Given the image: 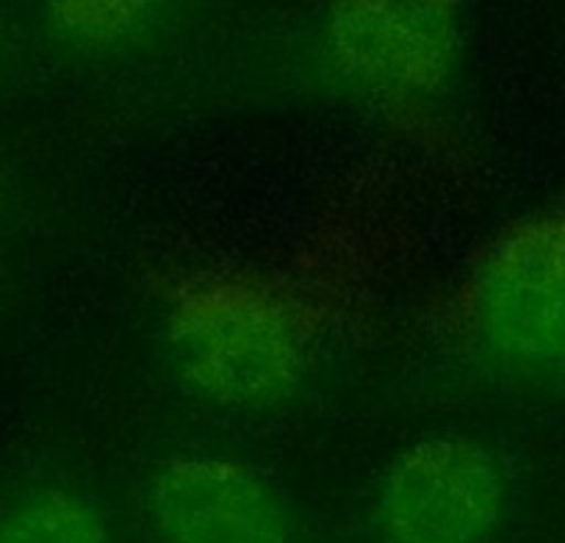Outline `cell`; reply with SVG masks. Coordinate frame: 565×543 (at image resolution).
Segmentation results:
<instances>
[{"label": "cell", "instance_id": "1", "mask_svg": "<svg viewBox=\"0 0 565 543\" xmlns=\"http://www.w3.org/2000/svg\"><path fill=\"white\" fill-rule=\"evenodd\" d=\"M164 341L183 385L227 411L289 400L313 347L302 308L247 278H205L172 297Z\"/></svg>", "mask_w": 565, "mask_h": 543}, {"label": "cell", "instance_id": "2", "mask_svg": "<svg viewBox=\"0 0 565 543\" xmlns=\"http://www.w3.org/2000/svg\"><path fill=\"white\" fill-rule=\"evenodd\" d=\"M471 341L515 380L554 385L565 372V211L504 233L469 289Z\"/></svg>", "mask_w": 565, "mask_h": 543}, {"label": "cell", "instance_id": "3", "mask_svg": "<svg viewBox=\"0 0 565 543\" xmlns=\"http://www.w3.org/2000/svg\"><path fill=\"white\" fill-rule=\"evenodd\" d=\"M504 466L480 441L444 433L399 449L374 493L380 543H488L504 521Z\"/></svg>", "mask_w": 565, "mask_h": 543}, {"label": "cell", "instance_id": "4", "mask_svg": "<svg viewBox=\"0 0 565 543\" xmlns=\"http://www.w3.org/2000/svg\"><path fill=\"white\" fill-rule=\"evenodd\" d=\"M335 73L383 103L441 95L460 56L458 12L444 3H344L324 25Z\"/></svg>", "mask_w": 565, "mask_h": 543}, {"label": "cell", "instance_id": "5", "mask_svg": "<svg viewBox=\"0 0 565 543\" xmlns=\"http://www.w3.org/2000/svg\"><path fill=\"white\" fill-rule=\"evenodd\" d=\"M145 515L159 543H295L289 502L260 471L220 455H181L153 471Z\"/></svg>", "mask_w": 565, "mask_h": 543}, {"label": "cell", "instance_id": "6", "mask_svg": "<svg viewBox=\"0 0 565 543\" xmlns=\"http://www.w3.org/2000/svg\"><path fill=\"white\" fill-rule=\"evenodd\" d=\"M0 543H114V535L86 493L40 486L0 510Z\"/></svg>", "mask_w": 565, "mask_h": 543}, {"label": "cell", "instance_id": "7", "mask_svg": "<svg viewBox=\"0 0 565 543\" xmlns=\"http://www.w3.org/2000/svg\"><path fill=\"white\" fill-rule=\"evenodd\" d=\"M559 391H565V372H563V380H559Z\"/></svg>", "mask_w": 565, "mask_h": 543}]
</instances>
